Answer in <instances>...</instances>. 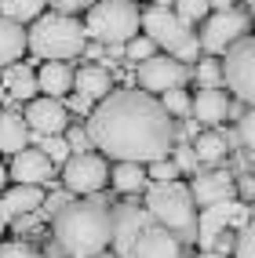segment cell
I'll use <instances>...</instances> for the list:
<instances>
[{"label": "cell", "mask_w": 255, "mask_h": 258, "mask_svg": "<svg viewBox=\"0 0 255 258\" xmlns=\"http://www.w3.org/2000/svg\"><path fill=\"white\" fill-rule=\"evenodd\" d=\"M95 4V0H55V4H51V8H55V15H70V19H73V15L84 8V11H88Z\"/></svg>", "instance_id": "8d00e7d4"}, {"label": "cell", "mask_w": 255, "mask_h": 258, "mask_svg": "<svg viewBox=\"0 0 255 258\" xmlns=\"http://www.w3.org/2000/svg\"><path fill=\"white\" fill-rule=\"evenodd\" d=\"M190 149H193L197 164H204V167H215V164L230 153V146L223 142V135H219V131H204V135H197V142H193Z\"/></svg>", "instance_id": "603a6c76"}, {"label": "cell", "mask_w": 255, "mask_h": 258, "mask_svg": "<svg viewBox=\"0 0 255 258\" xmlns=\"http://www.w3.org/2000/svg\"><path fill=\"white\" fill-rule=\"evenodd\" d=\"M149 55H157V47H153V40H146V37H131V40L124 44V58L135 62V66L146 62Z\"/></svg>", "instance_id": "f546056e"}, {"label": "cell", "mask_w": 255, "mask_h": 258, "mask_svg": "<svg viewBox=\"0 0 255 258\" xmlns=\"http://www.w3.org/2000/svg\"><path fill=\"white\" fill-rule=\"evenodd\" d=\"M70 109L80 113V116H88V113H91V102L84 98V95H70Z\"/></svg>", "instance_id": "f35d334b"}, {"label": "cell", "mask_w": 255, "mask_h": 258, "mask_svg": "<svg viewBox=\"0 0 255 258\" xmlns=\"http://www.w3.org/2000/svg\"><path fill=\"white\" fill-rule=\"evenodd\" d=\"M208 15H212L208 0H175V19L186 22V26H197V22L208 19Z\"/></svg>", "instance_id": "d4e9b609"}, {"label": "cell", "mask_w": 255, "mask_h": 258, "mask_svg": "<svg viewBox=\"0 0 255 258\" xmlns=\"http://www.w3.org/2000/svg\"><path fill=\"white\" fill-rule=\"evenodd\" d=\"M26 127L29 135H37V139H44V135H62L66 127H70V109H66V102L59 98H29L26 102Z\"/></svg>", "instance_id": "8fae6325"}, {"label": "cell", "mask_w": 255, "mask_h": 258, "mask_svg": "<svg viewBox=\"0 0 255 258\" xmlns=\"http://www.w3.org/2000/svg\"><path fill=\"white\" fill-rule=\"evenodd\" d=\"M91 258H117L113 251H98V254H91Z\"/></svg>", "instance_id": "ee69618b"}, {"label": "cell", "mask_w": 255, "mask_h": 258, "mask_svg": "<svg viewBox=\"0 0 255 258\" xmlns=\"http://www.w3.org/2000/svg\"><path fill=\"white\" fill-rule=\"evenodd\" d=\"M44 8H47V0H0V19L26 26V22H37Z\"/></svg>", "instance_id": "cb8c5ba5"}, {"label": "cell", "mask_w": 255, "mask_h": 258, "mask_svg": "<svg viewBox=\"0 0 255 258\" xmlns=\"http://www.w3.org/2000/svg\"><path fill=\"white\" fill-rule=\"evenodd\" d=\"M84 44H88L84 26L70 15H55V11L40 15L26 33V51H33L44 62H70L84 51Z\"/></svg>", "instance_id": "277c9868"}, {"label": "cell", "mask_w": 255, "mask_h": 258, "mask_svg": "<svg viewBox=\"0 0 255 258\" xmlns=\"http://www.w3.org/2000/svg\"><path fill=\"white\" fill-rule=\"evenodd\" d=\"M0 258H37V251L29 247V240H8V244H0Z\"/></svg>", "instance_id": "e575fe53"}, {"label": "cell", "mask_w": 255, "mask_h": 258, "mask_svg": "<svg viewBox=\"0 0 255 258\" xmlns=\"http://www.w3.org/2000/svg\"><path fill=\"white\" fill-rule=\"evenodd\" d=\"M131 258H182V247L168 229H161L157 222H149L139 233V240H135Z\"/></svg>", "instance_id": "5bb4252c"}, {"label": "cell", "mask_w": 255, "mask_h": 258, "mask_svg": "<svg viewBox=\"0 0 255 258\" xmlns=\"http://www.w3.org/2000/svg\"><path fill=\"white\" fill-rule=\"evenodd\" d=\"M219 73H223L226 88L241 98L251 102L255 98V40L241 37L237 44L226 47V62H219Z\"/></svg>", "instance_id": "52a82bcc"}, {"label": "cell", "mask_w": 255, "mask_h": 258, "mask_svg": "<svg viewBox=\"0 0 255 258\" xmlns=\"http://www.w3.org/2000/svg\"><path fill=\"white\" fill-rule=\"evenodd\" d=\"M219 80H223L219 62L215 58H197V84H200V88H215Z\"/></svg>", "instance_id": "1f68e13d"}, {"label": "cell", "mask_w": 255, "mask_h": 258, "mask_svg": "<svg viewBox=\"0 0 255 258\" xmlns=\"http://www.w3.org/2000/svg\"><path fill=\"white\" fill-rule=\"evenodd\" d=\"M8 175L19 185H51V178H55V164H51L37 146H26L22 153L11 157V171H8Z\"/></svg>", "instance_id": "4fadbf2b"}, {"label": "cell", "mask_w": 255, "mask_h": 258, "mask_svg": "<svg viewBox=\"0 0 255 258\" xmlns=\"http://www.w3.org/2000/svg\"><path fill=\"white\" fill-rule=\"evenodd\" d=\"M161 106H164L168 116H186L190 113V95H186L182 88H172V91L161 95Z\"/></svg>", "instance_id": "83f0119b"}, {"label": "cell", "mask_w": 255, "mask_h": 258, "mask_svg": "<svg viewBox=\"0 0 255 258\" xmlns=\"http://www.w3.org/2000/svg\"><path fill=\"white\" fill-rule=\"evenodd\" d=\"M168 157H172V164H175L179 171H193V175L200 171V164H197V157H193V149L186 146V142H175V146H172V153H168Z\"/></svg>", "instance_id": "4dcf8cb0"}, {"label": "cell", "mask_w": 255, "mask_h": 258, "mask_svg": "<svg viewBox=\"0 0 255 258\" xmlns=\"http://www.w3.org/2000/svg\"><path fill=\"white\" fill-rule=\"evenodd\" d=\"M131 77L139 80V91L146 95H164L172 88H182L190 70H186L182 62H175L172 55H149L146 62L131 66Z\"/></svg>", "instance_id": "9c48e42d"}, {"label": "cell", "mask_w": 255, "mask_h": 258, "mask_svg": "<svg viewBox=\"0 0 255 258\" xmlns=\"http://www.w3.org/2000/svg\"><path fill=\"white\" fill-rule=\"evenodd\" d=\"M0 102H4V84H0Z\"/></svg>", "instance_id": "bcb514c9"}, {"label": "cell", "mask_w": 255, "mask_h": 258, "mask_svg": "<svg viewBox=\"0 0 255 258\" xmlns=\"http://www.w3.org/2000/svg\"><path fill=\"white\" fill-rule=\"evenodd\" d=\"M208 8H215V11H230L233 0H208Z\"/></svg>", "instance_id": "60d3db41"}, {"label": "cell", "mask_w": 255, "mask_h": 258, "mask_svg": "<svg viewBox=\"0 0 255 258\" xmlns=\"http://www.w3.org/2000/svg\"><path fill=\"white\" fill-rule=\"evenodd\" d=\"M84 131H88V142L117 164L164 160L172 146L179 142V131L172 124V116L164 113L161 98H153L139 88L110 91L98 106H91Z\"/></svg>", "instance_id": "6da1fadb"}, {"label": "cell", "mask_w": 255, "mask_h": 258, "mask_svg": "<svg viewBox=\"0 0 255 258\" xmlns=\"http://www.w3.org/2000/svg\"><path fill=\"white\" fill-rule=\"evenodd\" d=\"M146 211L161 229H168L179 244L197 240V204L182 182H157L146 185Z\"/></svg>", "instance_id": "3957f363"}, {"label": "cell", "mask_w": 255, "mask_h": 258, "mask_svg": "<svg viewBox=\"0 0 255 258\" xmlns=\"http://www.w3.org/2000/svg\"><path fill=\"white\" fill-rule=\"evenodd\" d=\"M29 146V127L22 113H11V109H0V153H22Z\"/></svg>", "instance_id": "d6986e66"}, {"label": "cell", "mask_w": 255, "mask_h": 258, "mask_svg": "<svg viewBox=\"0 0 255 258\" xmlns=\"http://www.w3.org/2000/svg\"><path fill=\"white\" fill-rule=\"evenodd\" d=\"M110 182V167L102 153H70V160L62 164V185L70 197H95L102 185Z\"/></svg>", "instance_id": "8992f818"}, {"label": "cell", "mask_w": 255, "mask_h": 258, "mask_svg": "<svg viewBox=\"0 0 255 258\" xmlns=\"http://www.w3.org/2000/svg\"><path fill=\"white\" fill-rule=\"evenodd\" d=\"M110 84H113V77H110V70L102 62H84V66L73 70V88H77V95H84L88 102H95V98L102 102L113 91Z\"/></svg>", "instance_id": "9a60e30c"}, {"label": "cell", "mask_w": 255, "mask_h": 258, "mask_svg": "<svg viewBox=\"0 0 255 258\" xmlns=\"http://www.w3.org/2000/svg\"><path fill=\"white\" fill-rule=\"evenodd\" d=\"M190 113H197L200 124H223L230 113V98L219 88H200L197 95H190Z\"/></svg>", "instance_id": "2e32d148"}, {"label": "cell", "mask_w": 255, "mask_h": 258, "mask_svg": "<svg viewBox=\"0 0 255 258\" xmlns=\"http://www.w3.org/2000/svg\"><path fill=\"white\" fill-rule=\"evenodd\" d=\"M241 37H248V15L230 8V11H212L208 19H204L197 44L208 51V55H223V51L230 44H237Z\"/></svg>", "instance_id": "ba28073f"}, {"label": "cell", "mask_w": 255, "mask_h": 258, "mask_svg": "<svg viewBox=\"0 0 255 258\" xmlns=\"http://www.w3.org/2000/svg\"><path fill=\"white\" fill-rule=\"evenodd\" d=\"M102 51H106V47H102V44H84V55H88V58H102Z\"/></svg>", "instance_id": "ab89813d"}, {"label": "cell", "mask_w": 255, "mask_h": 258, "mask_svg": "<svg viewBox=\"0 0 255 258\" xmlns=\"http://www.w3.org/2000/svg\"><path fill=\"white\" fill-rule=\"evenodd\" d=\"M131 4H135V0H131Z\"/></svg>", "instance_id": "c3c4849f"}, {"label": "cell", "mask_w": 255, "mask_h": 258, "mask_svg": "<svg viewBox=\"0 0 255 258\" xmlns=\"http://www.w3.org/2000/svg\"><path fill=\"white\" fill-rule=\"evenodd\" d=\"M11 226V218H8V211H4V204H0V233H4Z\"/></svg>", "instance_id": "b9f144b4"}, {"label": "cell", "mask_w": 255, "mask_h": 258, "mask_svg": "<svg viewBox=\"0 0 255 258\" xmlns=\"http://www.w3.org/2000/svg\"><path fill=\"white\" fill-rule=\"evenodd\" d=\"M233 197L241 204H248L255 197V175H251V171H241V175L233 178Z\"/></svg>", "instance_id": "d590c367"}, {"label": "cell", "mask_w": 255, "mask_h": 258, "mask_svg": "<svg viewBox=\"0 0 255 258\" xmlns=\"http://www.w3.org/2000/svg\"><path fill=\"white\" fill-rule=\"evenodd\" d=\"M139 26L146 29V40H153V47H164V55H175V51L193 37V29L175 19V11L168 8H149L139 15Z\"/></svg>", "instance_id": "30bf717a"}, {"label": "cell", "mask_w": 255, "mask_h": 258, "mask_svg": "<svg viewBox=\"0 0 255 258\" xmlns=\"http://www.w3.org/2000/svg\"><path fill=\"white\" fill-rule=\"evenodd\" d=\"M244 4H251V0H244Z\"/></svg>", "instance_id": "7dc6e473"}, {"label": "cell", "mask_w": 255, "mask_h": 258, "mask_svg": "<svg viewBox=\"0 0 255 258\" xmlns=\"http://www.w3.org/2000/svg\"><path fill=\"white\" fill-rule=\"evenodd\" d=\"M22 51H26V29H22L19 22L0 19V66L19 62Z\"/></svg>", "instance_id": "7402d4cb"}, {"label": "cell", "mask_w": 255, "mask_h": 258, "mask_svg": "<svg viewBox=\"0 0 255 258\" xmlns=\"http://www.w3.org/2000/svg\"><path fill=\"white\" fill-rule=\"evenodd\" d=\"M233 258H255V226L248 222V226H241L233 233Z\"/></svg>", "instance_id": "4316f807"}, {"label": "cell", "mask_w": 255, "mask_h": 258, "mask_svg": "<svg viewBox=\"0 0 255 258\" xmlns=\"http://www.w3.org/2000/svg\"><path fill=\"white\" fill-rule=\"evenodd\" d=\"M190 189L193 204H200V208H215V204L223 200H237L233 197V175L226 167H208V171H197L193 175V185Z\"/></svg>", "instance_id": "7c38bea8"}, {"label": "cell", "mask_w": 255, "mask_h": 258, "mask_svg": "<svg viewBox=\"0 0 255 258\" xmlns=\"http://www.w3.org/2000/svg\"><path fill=\"white\" fill-rule=\"evenodd\" d=\"M197 258H226V254H215V251H200Z\"/></svg>", "instance_id": "7bdbcfd3"}, {"label": "cell", "mask_w": 255, "mask_h": 258, "mask_svg": "<svg viewBox=\"0 0 255 258\" xmlns=\"http://www.w3.org/2000/svg\"><path fill=\"white\" fill-rule=\"evenodd\" d=\"M84 37L110 47L139 37V8L131 0H95L84 11Z\"/></svg>", "instance_id": "5b68a950"}, {"label": "cell", "mask_w": 255, "mask_h": 258, "mask_svg": "<svg viewBox=\"0 0 255 258\" xmlns=\"http://www.w3.org/2000/svg\"><path fill=\"white\" fill-rule=\"evenodd\" d=\"M0 84H4L8 98L29 102L33 95H37V70H33V62H11L4 70V77H0Z\"/></svg>", "instance_id": "ac0fdd59"}, {"label": "cell", "mask_w": 255, "mask_h": 258, "mask_svg": "<svg viewBox=\"0 0 255 258\" xmlns=\"http://www.w3.org/2000/svg\"><path fill=\"white\" fill-rule=\"evenodd\" d=\"M11 222H15V233L22 236V233H29V229H33V226H37V222H40V215L33 211V215H19V218H11Z\"/></svg>", "instance_id": "74e56055"}, {"label": "cell", "mask_w": 255, "mask_h": 258, "mask_svg": "<svg viewBox=\"0 0 255 258\" xmlns=\"http://www.w3.org/2000/svg\"><path fill=\"white\" fill-rule=\"evenodd\" d=\"M233 135H237V146L248 153V149L255 146V113H244L241 120H237V131H233Z\"/></svg>", "instance_id": "d6a6232c"}, {"label": "cell", "mask_w": 255, "mask_h": 258, "mask_svg": "<svg viewBox=\"0 0 255 258\" xmlns=\"http://www.w3.org/2000/svg\"><path fill=\"white\" fill-rule=\"evenodd\" d=\"M146 178H149V185H157V182H175V178H179V167L172 164V157L153 160V164H146Z\"/></svg>", "instance_id": "f1b7e54d"}, {"label": "cell", "mask_w": 255, "mask_h": 258, "mask_svg": "<svg viewBox=\"0 0 255 258\" xmlns=\"http://www.w3.org/2000/svg\"><path fill=\"white\" fill-rule=\"evenodd\" d=\"M62 139H66V146H70V153H88V149H91L88 131H84L80 124H70V127L62 131Z\"/></svg>", "instance_id": "836d02e7"}, {"label": "cell", "mask_w": 255, "mask_h": 258, "mask_svg": "<svg viewBox=\"0 0 255 258\" xmlns=\"http://www.w3.org/2000/svg\"><path fill=\"white\" fill-rule=\"evenodd\" d=\"M73 88V66L70 62H44L37 70V91H44L47 98H59L70 95Z\"/></svg>", "instance_id": "e0dca14e"}, {"label": "cell", "mask_w": 255, "mask_h": 258, "mask_svg": "<svg viewBox=\"0 0 255 258\" xmlns=\"http://www.w3.org/2000/svg\"><path fill=\"white\" fill-rule=\"evenodd\" d=\"M40 200H44V189H40V185H11V189H4V197H0L8 218L33 215V211L40 208Z\"/></svg>", "instance_id": "ffe728a7"}, {"label": "cell", "mask_w": 255, "mask_h": 258, "mask_svg": "<svg viewBox=\"0 0 255 258\" xmlns=\"http://www.w3.org/2000/svg\"><path fill=\"white\" fill-rule=\"evenodd\" d=\"M4 185H8V171H4V167H0V189H4Z\"/></svg>", "instance_id": "f6af8a7d"}, {"label": "cell", "mask_w": 255, "mask_h": 258, "mask_svg": "<svg viewBox=\"0 0 255 258\" xmlns=\"http://www.w3.org/2000/svg\"><path fill=\"white\" fill-rule=\"evenodd\" d=\"M110 182L121 189V193H146V185H149V178H146V164H128V160H121V164H113V171H110Z\"/></svg>", "instance_id": "44dd1931"}, {"label": "cell", "mask_w": 255, "mask_h": 258, "mask_svg": "<svg viewBox=\"0 0 255 258\" xmlns=\"http://www.w3.org/2000/svg\"><path fill=\"white\" fill-rule=\"evenodd\" d=\"M55 244L66 258H91L98 251H110L113 240V222H110V204L95 197H73L62 211L51 218Z\"/></svg>", "instance_id": "7a4b0ae2"}, {"label": "cell", "mask_w": 255, "mask_h": 258, "mask_svg": "<svg viewBox=\"0 0 255 258\" xmlns=\"http://www.w3.org/2000/svg\"><path fill=\"white\" fill-rule=\"evenodd\" d=\"M37 149H40V153H44V157L55 164V167L70 160V146H66L62 135H44V139H37Z\"/></svg>", "instance_id": "484cf974"}]
</instances>
